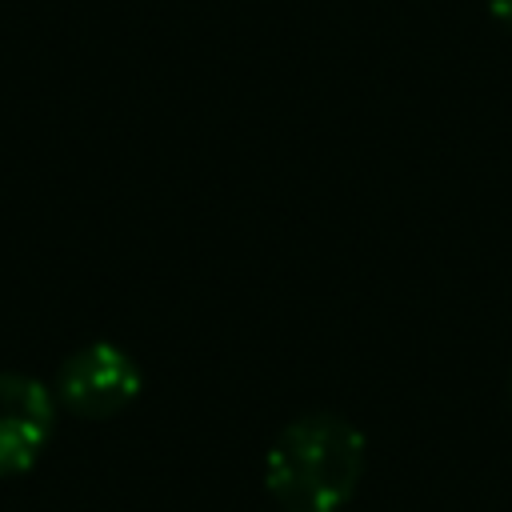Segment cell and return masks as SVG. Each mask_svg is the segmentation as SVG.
Wrapping results in <instances>:
<instances>
[{"label":"cell","instance_id":"cell-4","mask_svg":"<svg viewBox=\"0 0 512 512\" xmlns=\"http://www.w3.org/2000/svg\"><path fill=\"white\" fill-rule=\"evenodd\" d=\"M488 12L504 32H512V0H488Z\"/></svg>","mask_w":512,"mask_h":512},{"label":"cell","instance_id":"cell-2","mask_svg":"<svg viewBox=\"0 0 512 512\" xmlns=\"http://www.w3.org/2000/svg\"><path fill=\"white\" fill-rule=\"evenodd\" d=\"M144 388L140 364L112 340H92L56 368V400L84 420L120 416Z\"/></svg>","mask_w":512,"mask_h":512},{"label":"cell","instance_id":"cell-3","mask_svg":"<svg viewBox=\"0 0 512 512\" xmlns=\"http://www.w3.org/2000/svg\"><path fill=\"white\" fill-rule=\"evenodd\" d=\"M56 428V396L24 372H0V480L28 472Z\"/></svg>","mask_w":512,"mask_h":512},{"label":"cell","instance_id":"cell-1","mask_svg":"<svg viewBox=\"0 0 512 512\" xmlns=\"http://www.w3.org/2000/svg\"><path fill=\"white\" fill-rule=\"evenodd\" d=\"M368 444L336 412L284 424L264 456V488L284 512H340L364 476Z\"/></svg>","mask_w":512,"mask_h":512},{"label":"cell","instance_id":"cell-5","mask_svg":"<svg viewBox=\"0 0 512 512\" xmlns=\"http://www.w3.org/2000/svg\"><path fill=\"white\" fill-rule=\"evenodd\" d=\"M508 404H512V368H508Z\"/></svg>","mask_w":512,"mask_h":512}]
</instances>
